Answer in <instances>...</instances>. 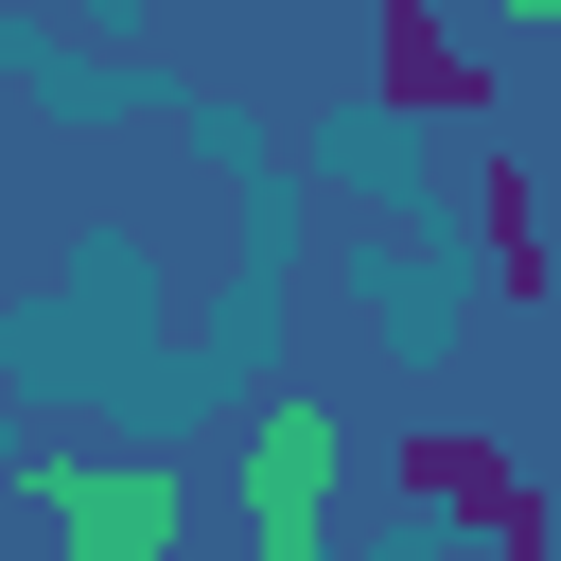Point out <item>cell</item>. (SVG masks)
Returning <instances> with one entry per match:
<instances>
[{"label": "cell", "instance_id": "obj_2", "mask_svg": "<svg viewBox=\"0 0 561 561\" xmlns=\"http://www.w3.org/2000/svg\"><path fill=\"white\" fill-rule=\"evenodd\" d=\"M368 105L386 123H491V53L456 35V0H368Z\"/></svg>", "mask_w": 561, "mask_h": 561}, {"label": "cell", "instance_id": "obj_7", "mask_svg": "<svg viewBox=\"0 0 561 561\" xmlns=\"http://www.w3.org/2000/svg\"><path fill=\"white\" fill-rule=\"evenodd\" d=\"M526 175H543V193H561V140H526Z\"/></svg>", "mask_w": 561, "mask_h": 561}, {"label": "cell", "instance_id": "obj_3", "mask_svg": "<svg viewBox=\"0 0 561 561\" xmlns=\"http://www.w3.org/2000/svg\"><path fill=\"white\" fill-rule=\"evenodd\" d=\"M35 491L70 508V543H88V561H158V543L193 526V473H175V456H53Z\"/></svg>", "mask_w": 561, "mask_h": 561}, {"label": "cell", "instance_id": "obj_6", "mask_svg": "<svg viewBox=\"0 0 561 561\" xmlns=\"http://www.w3.org/2000/svg\"><path fill=\"white\" fill-rule=\"evenodd\" d=\"M491 18H508V35H561V0H491Z\"/></svg>", "mask_w": 561, "mask_h": 561}, {"label": "cell", "instance_id": "obj_5", "mask_svg": "<svg viewBox=\"0 0 561 561\" xmlns=\"http://www.w3.org/2000/svg\"><path fill=\"white\" fill-rule=\"evenodd\" d=\"M473 263H491V298H561V263H543V175H526V158H473Z\"/></svg>", "mask_w": 561, "mask_h": 561}, {"label": "cell", "instance_id": "obj_1", "mask_svg": "<svg viewBox=\"0 0 561 561\" xmlns=\"http://www.w3.org/2000/svg\"><path fill=\"white\" fill-rule=\"evenodd\" d=\"M386 491H403V508H438V526H473L491 561H543V543H561V508H543L491 438H456V421H403V438H386Z\"/></svg>", "mask_w": 561, "mask_h": 561}, {"label": "cell", "instance_id": "obj_4", "mask_svg": "<svg viewBox=\"0 0 561 561\" xmlns=\"http://www.w3.org/2000/svg\"><path fill=\"white\" fill-rule=\"evenodd\" d=\"M316 508H333V421L263 403L245 421V526H263V561H316Z\"/></svg>", "mask_w": 561, "mask_h": 561}]
</instances>
